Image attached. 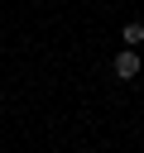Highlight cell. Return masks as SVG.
<instances>
[{
	"instance_id": "obj_1",
	"label": "cell",
	"mask_w": 144,
	"mask_h": 153,
	"mask_svg": "<svg viewBox=\"0 0 144 153\" xmlns=\"http://www.w3.org/2000/svg\"><path fill=\"white\" fill-rule=\"evenodd\" d=\"M115 76H125V81L139 76V53H134V48H125V53L115 57Z\"/></svg>"
},
{
	"instance_id": "obj_2",
	"label": "cell",
	"mask_w": 144,
	"mask_h": 153,
	"mask_svg": "<svg viewBox=\"0 0 144 153\" xmlns=\"http://www.w3.org/2000/svg\"><path fill=\"white\" fill-rule=\"evenodd\" d=\"M125 43H130V48L144 43V24H125Z\"/></svg>"
}]
</instances>
